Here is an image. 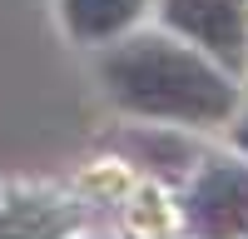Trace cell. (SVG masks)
<instances>
[{"label":"cell","mask_w":248,"mask_h":239,"mask_svg":"<svg viewBox=\"0 0 248 239\" xmlns=\"http://www.w3.org/2000/svg\"><path fill=\"white\" fill-rule=\"evenodd\" d=\"M105 85L124 110L159 120H223L233 110V85L209 60L154 35L105 55Z\"/></svg>","instance_id":"1"},{"label":"cell","mask_w":248,"mask_h":239,"mask_svg":"<svg viewBox=\"0 0 248 239\" xmlns=\"http://www.w3.org/2000/svg\"><path fill=\"white\" fill-rule=\"evenodd\" d=\"M189 224L203 239H248V165L214 159L189 189Z\"/></svg>","instance_id":"2"},{"label":"cell","mask_w":248,"mask_h":239,"mask_svg":"<svg viewBox=\"0 0 248 239\" xmlns=\"http://www.w3.org/2000/svg\"><path fill=\"white\" fill-rule=\"evenodd\" d=\"M164 20L194 35L199 45L218 50L223 60H243L248 45V0H164Z\"/></svg>","instance_id":"3"},{"label":"cell","mask_w":248,"mask_h":239,"mask_svg":"<svg viewBox=\"0 0 248 239\" xmlns=\"http://www.w3.org/2000/svg\"><path fill=\"white\" fill-rule=\"evenodd\" d=\"M75 229V214L45 194H20L0 205V239H65Z\"/></svg>","instance_id":"4"},{"label":"cell","mask_w":248,"mask_h":239,"mask_svg":"<svg viewBox=\"0 0 248 239\" xmlns=\"http://www.w3.org/2000/svg\"><path fill=\"white\" fill-rule=\"evenodd\" d=\"M139 5L144 0H65V20L79 40H105L139 20Z\"/></svg>","instance_id":"5"},{"label":"cell","mask_w":248,"mask_h":239,"mask_svg":"<svg viewBox=\"0 0 248 239\" xmlns=\"http://www.w3.org/2000/svg\"><path fill=\"white\" fill-rule=\"evenodd\" d=\"M238 145L248 150V120H243V125H238Z\"/></svg>","instance_id":"6"}]
</instances>
